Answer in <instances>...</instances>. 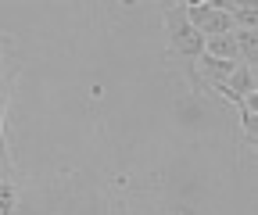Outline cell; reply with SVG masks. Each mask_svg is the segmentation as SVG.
<instances>
[{
	"label": "cell",
	"mask_w": 258,
	"mask_h": 215,
	"mask_svg": "<svg viewBox=\"0 0 258 215\" xmlns=\"http://www.w3.org/2000/svg\"><path fill=\"white\" fill-rule=\"evenodd\" d=\"M230 18H233V29H247V33H258V8H254V4H233Z\"/></svg>",
	"instance_id": "obj_5"
},
{
	"label": "cell",
	"mask_w": 258,
	"mask_h": 215,
	"mask_svg": "<svg viewBox=\"0 0 258 215\" xmlns=\"http://www.w3.org/2000/svg\"><path fill=\"white\" fill-rule=\"evenodd\" d=\"M11 179V165H8V158L0 155V183H8Z\"/></svg>",
	"instance_id": "obj_7"
},
{
	"label": "cell",
	"mask_w": 258,
	"mask_h": 215,
	"mask_svg": "<svg viewBox=\"0 0 258 215\" xmlns=\"http://www.w3.org/2000/svg\"><path fill=\"white\" fill-rule=\"evenodd\" d=\"M205 54H208V57H219V61H237L233 33H230V36H208V40H205Z\"/></svg>",
	"instance_id": "obj_3"
},
{
	"label": "cell",
	"mask_w": 258,
	"mask_h": 215,
	"mask_svg": "<svg viewBox=\"0 0 258 215\" xmlns=\"http://www.w3.org/2000/svg\"><path fill=\"white\" fill-rule=\"evenodd\" d=\"M230 33H233V18L226 15V11H215V8H212L208 22L201 25V36L208 40V36H230Z\"/></svg>",
	"instance_id": "obj_4"
},
{
	"label": "cell",
	"mask_w": 258,
	"mask_h": 215,
	"mask_svg": "<svg viewBox=\"0 0 258 215\" xmlns=\"http://www.w3.org/2000/svg\"><path fill=\"white\" fill-rule=\"evenodd\" d=\"M165 25H169V40H172V50L176 54H183V57H201L205 54V36L183 18V4L179 8H169Z\"/></svg>",
	"instance_id": "obj_1"
},
{
	"label": "cell",
	"mask_w": 258,
	"mask_h": 215,
	"mask_svg": "<svg viewBox=\"0 0 258 215\" xmlns=\"http://www.w3.org/2000/svg\"><path fill=\"white\" fill-rule=\"evenodd\" d=\"M18 208V194H15V183H0V215H15Z\"/></svg>",
	"instance_id": "obj_6"
},
{
	"label": "cell",
	"mask_w": 258,
	"mask_h": 215,
	"mask_svg": "<svg viewBox=\"0 0 258 215\" xmlns=\"http://www.w3.org/2000/svg\"><path fill=\"white\" fill-rule=\"evenodd\" d=\"M0 97H4V79H0Z\"/></svg>",
	"instance_id": "obj_8"
},
{
	"label": "cell",
	"mask_w": 258,
	"mask_h": 215,
	"mask_svg": "<svg viewBox=\"0 0 258 215\" xmlns=\"http://www.w3.org/2000/svg\"><path fill=\"white\" fill-rule=\"evenodd\" d=\"M198 68H201V72L212 79V86H215V83H226V79L233 76L237 61H219V57H208V54H201V57H198Z\"/></svg>",
	"instance_id": "obj_2"
}]
</instances>
